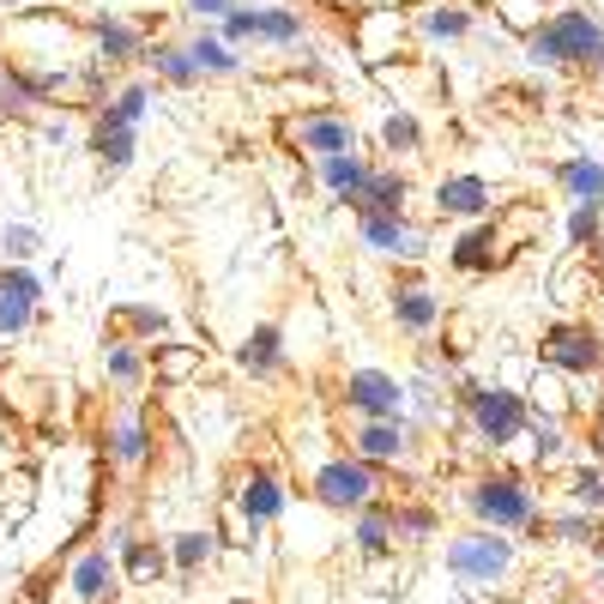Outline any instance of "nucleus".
Listing matches in <instances>:
<instances>
[{
	"label": "nucleus",
	"mask_w": 604,
	"mask_h": 604,
	"mask_svg": "<svg viewBox=\"0 0 604 604\" xmlns=\"http://www.w3.org/2000/svg\"><path fill=\"white\" fill-rule=\"evenodd\" d=\"M604 55V31L592 25L587 13H556L551 25L532 37V61L563 67V61H599Z\"/></svg>",
	"instance_id": "nucleus-1"
},
{
	"label": "nucleus",
	"mask_w": 604,
	"mask_h": 604,
	"mask_svg": "<svg viewBox=\"0 0 604 604\" xmlns=\"http://www.w3.org/2000/svg\"><path fill=\"white\" fill-rule=\"evenodd\" d=\"M472 423H478V435L484 442H514L520 435V423H526V399L520 394H508V387H472Z\"/></svg>",
	"instance_id": "nucleus-2"
},
{
	"label": "nucleus",
	"mask_w": 604,
	"mask_h": 604,
	"mask_svg": "<svg viewBox=\"0 0 604 604\" xmlns=\"http://www.w3.org/2000/svg\"><path fill=\"white\" fill-rule=\"evenodd\" d=\"M599 333L580 327V321H563V327L544 333V363L551 369H568V375H592L599 369Z\"/></svg>",
	"instance_id": "nucleus-3"
},
{
	"label": "nucleus",
	"mask_w": 604,
	"mask_h": 604,
	"mask_svg": "<svg viewBox=\"0 0 604 604\" xmlns=\"http://www.w3.org/2000/svg\"><path fill=\"white\" fill-rule=\"evenodd\" d=\"M508 563H514V544L490 539V532L447 544V568H454L460 580H496V575H508Z\"/></svg>",
	"instance_id": "nucleus-4"
},
{
	"label": "nucleus",
	"mask_w": 604,
	"mask_h": 604,
	"mask_svg": "<svg viewBox=\"0 0 604 604\" xmlns=\"http://www.w3.org/2000/svg\"><path fill=\"white\" fill-rule=\"evenodd\" d=\"M315 496L327 502V508H363V502L375 496V472H369L363 460H333L315 472Z\"/></svg>",
	"instance_id": "nucleus-5"
},
{
	"label": "nucleus",
	"mask_w": 604,
	"mask_h": 604,
	"mask_svg": "<svg viewBox=\"0 0 604 604\" xmlns=\"http://www.w3.org/2000/svg\"><path fill=\"white\" fill-rule=\"evenodd\" d=\"M472 508L484 514L490 526H526V520H532V496H526L514 478H490V484H478Z\"/></svg>",
	"instance_id": "nucleus-6"
},
{
	"label": "nucleus",
	"mask_w": 604,
	"mask_h": 604,
	"mask_svg": "<svg viewBox=\"0 0 604 604\" xmlns=\"http://www.w3.org/2000/svg\"><path fill=\"white\" fill-rule=\"evenodd\" d=\"M345 399L363 418H399V382H387L382 369H357L351 382H345Z\"/></svg>",
	"instance_id": "nucleus-7"
},
{
	"label": "nucleus",
	"mask_w": 604,
	"mask_h": 604,
	"mask_svg": "<svg viewBox=\"0 0 604 604\" xmlns=\"http://www.w3.org/2000/svg\"><path fill=\"white\" fill-rule=\"evenodd\" d=\"M31 302H37V278H31L25 266H7V273H0V333H25Z\"/></svg>",
	"instance_id": "nucleus-8"
},
{
	"label": "nucleus",
	"mask_w": 604,
	"mask_h": 604,
	"mask_svg": "<svg viewBox=\"0 0 604 604\" xmlns=\"http://www.w3.org/2000/svg\"><path fill=\"white\" fill-rule=\"evenodd\" d=\"M363 242L369 249H382V254H399V261H418L423 254V237L406 230L394 212H363Z\"/></svg>",
	"instance_id": "nucleus-9"
},
{
	"label": "nucleus",
	"mask_w": 604,
	"mask_h": 604,
	"mask_svg": "<svg viewBox=\"0 0 604 604\" xmlns=\"http://www.w3.org/2000/svg\"><path fill=\"white\" fill-rule=\"evenodd\" d=\"M230 37H273V43H290L302 37V19L297 13H278V7H261V13H242V7H230Z\"/></svg>",
	"instance_id": "nucleus-10"
},
{
	"label": "nucleus",
	"mask_w": 604,
	"mask_h": 604,
	"mask_svg": "<svg viewBox=\"0 0 604 604\" xmlns=\"http://www.w3.org/2000/svg\"><path fill=\"white\" fill-rule=\"evenodd\" d=\"M435 200H442V212H460V218H484L490 212V188L478 182V176H447V182L435 188Z\"/></svg>",
	"instance_id": "nucleus-11"
},
{
	"label": "nucleus",
	"mask_w": 604,
	"mask_h": 604,
	"mask_svg": "<svg viewBox=\"0 0 604 604\" xmlns=\"http://www.w3.org/2000/svg\"><path fill=\"white\" fill-rule=\"evenodd\" d=\"M297 140L309 145V152H321V158H339V152H351V145H357V133H351V121L321 116V121H297Z\"/></svg>",
	"instance_id": "nucleus-12"
},
{
	"label": "nucleus",
	"mask_w": 604,
	"mask_h": 604,
	"mask_svg": "<svg viewBox=\"0 0 604 604\" xmlns=\"http://www.w3.org/2000/svg\"><path fill=\"white\" fill-rule=\"evenodd\" d=\"M109 587H116V568H109V551H92L80 556V568H73V592H80L85 604H104Z\"/></svg>",
	"instance_id": "nucleus-13"
},
{
	"label": "nucleus",
	"mask_w": 604,
	"mask_h": 604,
	"mask_svg": "<svg viewBox=\"0 0 604 604\" xmlns=\"http://www.w3.org/2000/svg\"><path fill=\"white\" fill-rule=\"evenodd\" d=\"M357 447H363L369 460H399V454H406V435H399L394 418H369L363 430H357Z\"/></svg>",
	"instance_id": "nucleus-14"
},
{
	"label": "nucleus",
	"mask_w": 604,
	"mask_h": 604,
	"mask_svg": "<svg viewBox=\"0 0 604 604\" xmlns=\"http://www.w3.org/2000/svg\"><path fill=\"white\" fill-rule=\"evenodd\" d=\"M152 375L170 382V387L194 382V375H200V351H194V345H164V351H152Z\"/></svg>",
	"instance_id": "nucleus-15"
},
{
	"label": "nucleus",
	"mask_w": 604,
	"mask_h": 604,
	"mask_svg": "<svg viewBox=\"0 0 604 604\" xmlns=\"http://www.w3.org/2000/svg\"><path fill=\"white\" fill-rule=\"evenodd\" d=\"M563 182L580 194V206H604V164H599V158H575V164H563Z\"/></svg>",
	"instance_id": "nucleus-16"
},
{
	"label": "nucleus",
	"mask_w": 604,
	"mask_h": 604,
	"mask_svg": "<svg viewBox=\"0 0 604 604\" xmlns=\"http://www.w3.org/2000/svg\"><path fill=\"white\" fill-rule=\"evenodd\" d=\"M278 508H285V496H278V484H273V478H266V472H254L249 484H242V514H249V520L261 526V520H273Z\"/></svg>",
	"instance_id": "nucleus-17"
},
{
	"label": "nucleus",
	"mask_w": 604,
	"mask_h": 604,
	"mask_svg": "<svg viewBox=\"0 0 604 604\" xmlns=\"http://www.w3.org/2000/svg\"><path fill=\"white\" fill-rule=\"evenodd\" d=\"M97 43H104L109 61H133L140 55V31L121 25V19H97Z\"/></svg>",
	"instance_id": "nucleus-18"
},
{
	"label": "nucleus",
	"mask_w": 604,
	"mask_h": 604,
	"mask_svg": "<svg viewBox=\"0 0 604 604\" xmlns=\"http://www.w3.org/2000/svg\"><path fill=\"white\" fill-rule=\"evenodd\" d=\"M394 309H399V327H411V333L435 327V315H442L430 290H399V302H394Z\"/></svg>",
	"instance_id": "nucleus-19"
},
{
	"label": "nucleus",
	"mask_w": 604,
	"mask_h": 604,
	"mask_svg": "<svg viewBox=\"0 0 604 604\" xmlns=\"http://www.w3.org/2000/svg\"><path fill=\"white\" fill-rule=\"evenodd\" d=\"M242 369H254V375H273V369H278V327L249 333V345H242Z\"/></svg>",
	"instance_id": "nucleus-20"
},
{
	"label": "nucleus",
	"mask_w": 604,
	"mask_h": 604,
	"mask_svg": "<svg viewBox=\"0 0 604 604\" xmlns=\"http://www.w3.org/2000/svg\"><path fill=\"white\" fill-rule=\"evenodd\" d=\"M532 406H539V418H563L568 411V394H563V382H556V369H539V375H532Z\"/></svg>",
	"instance_id": "nucleus-21"
},
{
	"label": "nucleus",
	"mask_w": 604,
	"mask_h": 604,
	"mask_svg": "<svg viewBox=\"0 0 604 604\" xmlns=\"http://www.w3.org/2000/svg\"><path fill=\"white\" fill-rule=\"evenodd\" d=\"M140 116H145V85H128V92L104 109V128H140Z\"/></svg>",
	"instance_id": "nucleus-22"
},
{
	"label": "nucleus",
	"mask_w": 604,
	"mask_h": 604,
	"mask_svg": "<svg viewBox=\"0 0 604 604\" xmlns=\"http://www.w3.org/2000/svg\"><path fill=\"white\" fill-rule=\"evenodd\" d=\"M327 182L339 188V194H351V200H357V194H363V182H369V170L351 158V152H339V158H327Z\"/></svg>",
	"instance_id": "nucleus-23"
},
{
	"label": "nucleus",
	"mask_w": 604,
	"mask_h": 604,
	"mask_svg": "<svg viewBox=\"0 0 604 604\" xmlns=\"http://www.w3.org/2000/svg\"><path fill=\"white\" fill-rule=\"evenodd\" d=\"M97 158H104L109 170H121V164L133 158V128H97Z\"/></svg>",
	"instance_id": "nucleus-24"
},
{
	"label": "nucleus",
	"mask_w": 604,
	"mask_h": 604,
	"mask_svg": "<svg viewBox=\"0 0 604 604\" xmlns=\"http://www.w3.org/2000/svg\"><path fill=\"white\" fill-rule=\"evenodd\" d=\"M387 532H394V514L369 508V514H363V526H357V544H363L369 556H382V551H387Z\"/></svg>",
	"instance_id": "nucleus-25"
},
{
	"label": "nucleus",
	"mask_w": 604,
	"mask_h": 604,
	"mask_svg": "<svg viewBox=\"0 0 604 604\" xmlns=\"http://www.w3.org/2000/svg\"><path fill=\"white\" fill-rule=\"evenodd\" d=\"M158 73H164V80H176V85H194L200 80L194 49H158Z\"/></svg>",
	"instance_id": "nucleus-26"
},
{
	"label": "nucleus",
	"mask_w": 604,
	"mask_h": 604,
	"mask_svg": "<svg viewBox=\"0 0 604 604\" xmlns=\"http://www.w3.org/2000/svg\"><path fill=\"white\" fill-rule=\"evenodd\" d=\"M164 575V551H158V544H128V580H140V587H145V580H158Z\"/></svg>",
	"instance_id": "nucleus-27"
},
{
	"label": "nucleus",
	"mask_w": 604,
	"mask_h": 604,
	"mask_svg": "<svg viewBox=\"0 0 604 604\" xmlns=\"http://www.w3.org/2000/svg\"><path fill=\"white\" fill-rule=\"evenodd\" d=\"M116 460H121V466H140V460H145V430H140V418H121V430H116Z\"/></svg>",
	"instance_id": "nucleus-28"
},
{
	"label": "nucleus",
	"mask_w": 604,
	"mask_h": 604,
	"mask_svg": "<svg viewBox=\"0 0 604 604\" xmlns=\"http://www.w3.org/2000/svg\"><path fill=\"white\" fill-rule=\"evenodd\" d=\"M502 19H508L514 31H526V37H539V31H544V7H539V0H508Z\"/></svg>",
	"instance_id": "nucleus-29"
},
{
	"label": "nucleus",
	"mask_w": 604,
	"mask_h": 604,
	"mask_svg": "<svg viewBox=\"0 0 604 604\" xmlns=\"http://www.w3.org/2000/svg\"><path fill=\"white\" fill-rule=\"evenodd\" d=\"M212 532H182V539H176V563L182 568H200V563H212Z\"/></svg>",
	"instance_id": "nucleus-30"
},
{
	"label": "nucleus",
	"mask_w": 604,
	"mask_h": 604,
	"mask_svg": "<svg viewBox=\"0 0 604 604\" xmlns=\"http://www.w3.org/2000/svg\"><path fill=\"white\" fill-rule=\"evenodd\" d=\"M194 61H200V73H230V67H237V55L224 49V43L200 37V43H194Z\"/></svg>",
	"instance_id": "nucleus-31"
},
{
	"label": "nucleus",
	"mask_w": 604,
	"mask_h": 604,
	"mask_svg": "<svg viewBox=\"0 0 604 604\" xmlns=\"http://www.w3.org/2000/svg\"><path fill=\"white\" fill-rule=\"evenodd\" d=\"M423 25H430L435 37H466V25H472V19H466V7H435Z\"/></svg>",
	"instance_id": "nucleus-32"
},
{
	"label": "nucleus",
	"mask_w": 604,
	"mask_h": 604,
	"mask_svg": "<svg viewBox=\"0 0 604 604\" xmlns=\"http://www.w3.org/2000/svg\"><path fill=\"white\" fill-rule=\"evenodd\" d=\"M0 496H7V502H0V514H7V520H25V514H31V478H19V484H7V490H0Z\"/></svg>",
	"instance_id": "nucleus-33"
},
{
	"label": "nucleus",
	"mask_w": 604,
	"mask_h": 604,
	"mask_svg": "<svg viewBox=\"0 0 604 604\" xmlns=\"http://www.w3.org/2000/svg\"><path fill=\"white\" fill-rule=\"evenodd\" d=\"M7 254H13V266L25 261V254H37V230H31V224H13V230H7Z\"/></svg>",
	"instance_id": "nucleus-34"
},
{
	"label": "nucleus",
	"mask_w": 604,
	"mask_h": 604,
	"mask_svg": "<svg viewBox=\"0 0 604 604\" xmlns=\"http://www.w3.org/2000/svg\"><path fill=\"white\" fill-rule=\"evenodd\" d=\"M575 496L587 502V508H604V472H580L575 478Z\"/></svg>",
	"instance_id": "nucleus-35"
},
{
	"label": "nucleus",
	"mask_w": 604,
	"mask_h": 604,
	"mask_svg": "<svg viewBox=\"0 0 604 604\" xmlns=\"http://www.w3.org/2000/svg\"><path fill=\"white\" fill-rule=\"evenodd\" d=\"M430 514H423V508H406V514H394V532H406V539H423V532H430Z\"/></svg>",
	"instance_id": "nucleus-36"
},
{
	"label": "nucleus",
	"mask_w": 604,
	"mask_h": 604,
	"mask_svg": "<svg viewBox=\"0 0 604 604\" xmlns=\"http://www.w3.org/2000/svg\"><path fill=\"white\" fill-rule=\"evenodd\" d=\"M109 375H116V382H133V375H140V363H133L128 345H109Z\"/></svg>",
	"instance_id": "nucleus-37"
},
{
	"label": "nucleus",
	"mask_w": 604,
	"mask_h": 604,
	"mask_svg": "<svg viewBox=\"0 0 604 604\" xmlns=\"http://www.w3.org/2000/svg\"><path fill=\"white\" fill-rule=\"evenodd\" d=\"M592 230H599V206H575V224H568V237H575V242H587Z\"/></svg>",
	"instance_id": "nucleus-38"
},
{
	"label": "nucleus",
	"mask_w": 604,
	"mask_h": 604,
	"mask_svg": "<svg viewBox=\"0 0 604 604\" xmlns=\"http://www.w3.org/2000/svg\"><path fill=\"white\" fill-rule=\"evenodd\" d=\"M387 145H418V121L394 116V121H387Z\"/></svg>",
	"instance_id": "nucleus-39"
},
{
	"label": "nucleus",
	"mask_w": 604,
	"mask_h": 604,
	"mask_svg": "<svg viewBox=\"0 0 604 604\" xmlns=\"http://www.w3.org/2000/svg\"><path fill=\"white\" fill-rule=\"evenodd\" d=\"M128 327H140V333H158V327H164V315H152V309H128Z\"/></svg>",
	"instance_id": "nucleus-40"
},
{
	"label": "nucleus",
	"mask_w": 604,
	"mask_h": 604,
	"mask_svg": "<svg viewBox=\"0 0 604 604\" xmlns=\"http://www.w3.org/2000/svg\"><path fill=\"white\" fill-rule=\"evenodd\" d=\"M188 7H194V13H224L230 19V0H188Z\"/></svg>",
	"instance_id": "nucleus-41"
},
{
	"label": "nucleus",
	"mask_w": 604,
	"mask_h": 604,
	"mask_svg": "<svg viewBox=\"0 0 604 604\" xmlns=\"http://www.w3.org/2000/svg\"><path fill=\"white\" fill-rule=\"evenodd\" d=\"M592 447H599V454H604V418L592 423Z\"/></svg>",
	"instance_id": "nucleus-42"
},
{
	"label": "nucleus",
	"mask_w": 604,
	"mask_h": 604,
	"mask_svg": "<svg viewBox=\"0 0 604 604\" xmlns=\"http://www.w3.org/2000/svg\"><path fill=\"white\" fill-rule=\"evenodd\" d=\"M599 67H604V55H599Z\"/></svg>",
	"instance_id": "nucleus-43"
}]
</instances>
